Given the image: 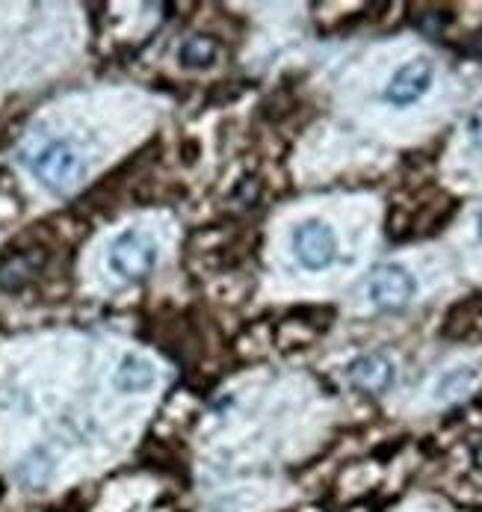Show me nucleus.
Here are the masks:
<instances>
[{
  "mask_svg": "<svg viewBox=\"0 0 482 512\" xmlns=\"http://www.w3.org/2000/svg\"><path fill=\"white\" fill-rule=\"evenodd\" d=\"M24 163L33 172V178L51 193H66L86 172L80 151L71 146L69 140H51L39 146L36 151L24 154Z\"/></svg>",
  "mask_w": 482,
  "mask_h": 512,
  "instance_id": "f257e3e1",
  "label": "nucleus"
},
{
  "mask_svg": "<svg viewBox=\"0 0 482 512\" xmlns=\"http://www.w3.org/2000/svg\"><path fill=\"white\" fill-rule=\"evenodd\" d=\"M107 264L110 270L125 279V282H139L145 279L154 264H157V243L142 234L137 228H128L122 231L113 243H110V252H107Z\"/></svg>",
  "mask_w": 482,
  "mask_h": 512,
  "instance_id": "f03ea898",
  "label": "nucleus"
},
{
  "mask_svg": "<svg viewBox=\"0 0 482 512\" xmlns=\"http://www.w3.org/2000/svg\"><path fill=\"white\" fill-rule=\"evenodd\" d=\"M293 255L311 273H320L338 261V234L329 222L308 220L293 231Z\"/></svg>",
  "mask_w": 482,
  "mask_h": 512,
  "instance_id": "7ed1b4c3",
  "label": "nucleus"
},
{
  "mask_svg": "<svg viewBox=\"0 0 482 512\" xmlns=\"http://www.w3.org/2000/svg\"><path fill=\"white\" fill-rule=\"evenodd\" d=\"M417 293L414 276L400 267V264H382L370 273L367 279V299L379 308V311H400L412 302Z\"/></svg>",
  "mask_w": 482,
  "mask_h": 512,
  "instance_id": "20e7f679",
  "label": "nucleus"
},
{
  "mask_svg": "<svg viewBox=\"0 0 482 512\" xmlns=\"http://www.w3.org/2000/svg\"><path fill=\"white\" fill-rule=\"evenodd\" d=\"M432 80H435V66L426 60V57H414L409 63H403L394 77L388 80L385 86V101L391 107H412L417 104L429 89H432Z\"/></svg>",
  "mask_w": 482,
  "mask_h": 512,
  "instance_id": "39448f33",
  "label": "nucleus"
},
{
  "mask_svg": "<svg viewBox=\"0 0 482 512\" xmlns=\"http://www.w3.org/2000/svg\"><path fill=\"white\" fill-rule=\"evenodd\" d=\"M346 376H349L352 388L367 391V394H382L394 385L397 370H394V362L388 356L370 353V356H361L346 367Z\"/></svg>",
  "mask_w": 482,
  "mask_h": 512,
  "instance_id": "423d86ee",
  "label": "nucleus"
},
{
  "mask_svg": "<svg viewBox=\"0 0 482 512\" xmlns=\"http://www.w3.org/2000/svg\"><path fill=\"white\" fill-rule=\"evenodd\" d=\"M157 382V370L148 359L142 356H125L116 373H113V385L122 391V394H139V391H148L151 385Z\"/></svg>",
  "mask_w": 482,
  "mask_h": 512,
  "instance_id": "0eeeda50",
  "label": "nucleus"
},
{
  "mask_svg": "<svg viewBox=\"0 0 482 512\" xmlns=\"http://www.w3.org/2000/svg\"><path fill=\"white\" fill-rule=\"evenodd\" d=\"M216 54H219V45H216L210 36L196 33V36H187V39L181 42V48H178V63H181L184 69H207V66L216 60Z\"/></svg>",
  "mask_w": 482,
  "mask_h": 512,
  "instance_id": "6e6552de",
  "label": "nucleus"
},
{
  "mask_svg": "<svg viewBox=\"0 0 482 512\" xmlns=\"http://www.w3.org/2000/svg\"><path fill=\"white\" fill-rule=\"evenodd\" d=\"M474 379V370L468 365H462L459 370H453V373H447L441 382H438V397H447L450 391H456V388H465L468 382Z\"/></svg>",
  "mask_w": 482,
  "mask_h": 512,
  "instance_id": "1a4fd4ad",
  "label": "nucleus"
},
{
  "mask_svg": "<svg viewBox=\"0 0 482 512\" xmlns=\"http://www.w3.org/2000/svg\"><path fill=\"white\" fill-rule=\"evenodd\" d=\"M468 137L482 151V101L474 107V113L468 116Z\"/></svg>",
  "mask_w": 482,
  "mask_h": 512,
  "instance_id": "9d476101",
  "label": "nucleus"
},
{
  "mask_svg": "<svg viewBox=\"0 0 482 512\" xmlns=\"http://www.w3.org/2000/svg\"><path fill=\"white\" fill-rule=\"evenodd\" d=\"M474 456H477V465H480V468H482V441H480V444H477V453H474Z\"/></svg>",
  "mask_w": 482,
  "mask_h": 512,
  "instance_id": "9b49d317",
  "label": "nucleus"
},
{
  "mask_svg": "<svg viewBox=\"0 0 482 512\" xmlns=\"http://www.w3.org/2000/svg\"><path fill=\"white\" fill-rule=\"evenodd\" d=\"M477 231H480V240H482V214H480V222H477Z\"/></svg>",
  "mask_w": 482,
  "mask_h": 512,
  "instance_id": "f8f14e48",
  "label": "nucleus"
}]
</instances>
